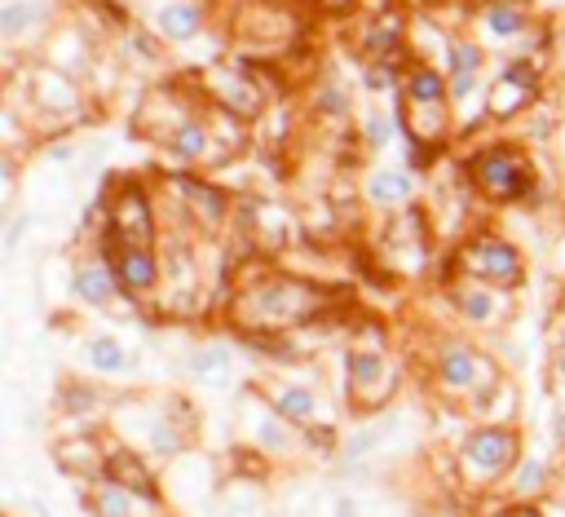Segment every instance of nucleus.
I'll list each match as a JSON object with an SVG mask.
<instances>
[{
	"instance_id": "obj_1",
	"label": "nucleus",
	"mask_w": 565,
	"mask_h": 517,
	"mask_svg": "<svg viewBox=\"0 0 565 517\" xmlns=\"http://www.w3.org/2000/svg\"><path fill=\"white\" fill-rule=\"evenodd\" d=\"M473 177H478V186H482L491 199H499V203L521 199V195L534 186L526 160H521L513 146H495V151L478 155V160H473Z\"/></svg>"
},
{
	"instance_id": "obj_14",
	"label": "nucleus",
	"mask_w": 565,
	"mask_h": 517,
	"mask_svg": "<svg viewBox=\"0 0 565 517\" xmlns=\"http://www.w3.org/2000/svg\"><path fill=\"white\" fill-rule=\"evenodd\" d=\"M345 367H350V385H354V389H372V385L385 376V359H380L376 350H350Z\"/></svg>"
},
{
	"instance_id": "obj_29",
	"label": "nucleus",
	"mask_w": 565,
	"mask_h": 517,
	"mask_svg": "<svg viewBox=\"0 0 565 517\" xmlns=\"http://www.w3.org/2000/svg\"><path fill=\"white\" fill-rule=\"evenodd\" d=\"M322 111H331V116H341L345 107H341V93H336V89H327L322 93Z\"/></svg>"
},
{
	"instance_id": "obj_20",
	"label": "nucleus",
	"mask_w": 565,
	"mask_h": 517,
	"mask_svg": "<svg viewBox=\"0 0 565 517\" xmlns=\"http://www.w3.org/2000/svg\"><path fill=\"white\" fill-rule=\"evenodd\" d=\"M97 513L102 517H133V504H129V486H120V482H106V486H97Z\"/></svg>"
},
{
	"instance_id": "obj_3",
	"label": "nucleus",
	"mask_w": 565,
	"mask_h": 517,
	"mask_svg": "<svg viewBox=\"0 0 565 517\" xmlns=\"http://www.w3.org/2000/svg\"><path fill=\"white\" fill-rule=\"evenodd\" d=\"M464 270L478 274L482 283H504V287H517L521 283V257L517 248H508L504 239H482L464 252Z\"/></svg>"
},
{
	"instance_id": "obj_30",
	"label": "nucleus",
	"mask_w": 565,
	"mask_h": 517,
	"mask_svg": "<svg viewBox=\"0 0 565 517\" xmlns=\"http://www.w3.org/2000/svg\"><path fill=\"white\" fill-rule=\"evenodd\" d=\"M62 402H67V407H75V411H84V407H93V393H67Z\"/></svg>"
},
{
	"instance_id": "obj_2",
	"label": "nucleus",
	"mask_w": 565,
	"mask_h": 517,
	"mask_svg": "<svg viewBox=\"0 0 565 517\" xmlns=\"http://www.w3.org/2000/svg\"><path fill=\"white\" fill-rule=\"evenodd\" d=\"M314 305H318V292L305 287V283H292V279H274L261 287V296L252 301V324L261 328H279V324H301L314 315Z\"/></svg>"
},
{
	"instance_id": "obj_18",
	"label": "nucleus",
	"mask_w": 565,
	"mask_h": 517,
	"mask_svg": "<svg viewBox=\"0 0 565 517\" xmlns=\"http://www.w3.org/2000/svg\"><path fill=\"white\" fill-rule=\"evenodd\" d=\"M456 305H460V315L469 324H491L495 319V296L486 287H460L456 292Z\"/></svg>"
},
{
	"instance_id": "obj_15",
	"label": "nucleus",
	"mask_w": 565,
	"mask_h": 517,
	"mask_svg": "<svg viewBox=\"0 0 565 517\" xmlns=\"http://www.w3.org/2000/svg\"><path fill=\"white\" fill-rule=\"evenodd\" d=\"M40 14H45V5H36V0H10V5L0 10V36H23Z\"/></svg>"
},
{
	"instance_id": "obj_13",
	"label": "nucleus",
	"mask_w": 565,
	"mask_h": 517,
	"mask_svg": "<svg viewBox=\"0 0 565 517\" xmlns=\"http://www.w3.org/2000/svg\"><path fill=\"white\" fill-rule=\"evenodd\" d=\"M199 27H203V14L195 5H168L160 14V32L173 40H190V36H199Z\"/></svg>"
},
{
	"instance_id": "obj_32",
	"label": "nucleus",
	"mask_w": 565,
	"mask_h": 517,
	"mask_svg": "<svg viewBox=\"0 0 565 517\" xmlns=\"http://www.w3.org/2000/svg\"><path fill=\"white\" fill-rule=\"evenodd\" d=\"M504 517H539V513H530V508H508Z\"/></svg>"
},
{
	"instance_id": "obj_12",
	"label": "nucleus",
	"mask_w": 565,
	"mask_h": 517,
	"mask_svg": "<svg viewBox=\"0 0 565 517\" xmlns=\"http://www.w3.org/2000/svg\"><path fill=\"white\" fill-rule=\"evenodd\" d=\"M168 151H173L181 164H195V160H203V155H208V129H203L199 120H186L181 129H173V138H168Z\"/></svg>"
},
{
	"instance_id": "obj_22",
	"label": "nucleus",
	"mask_w": 565,
	"mask_h": 517,
	"mask_svg": "<svg viewBox=\"0 0 565 517\" xmlns=\"http://www.w3.org/2000/svg\"><path fill=\"white\" fill-rule=\"evenodd\" d=\"M225 367H231V354H225V350H199L190 359V372H199V376H216Z\"/></svg>"
},
{
	"instance_id": "obj_21",
	"label": "nucleus",
	"mask_w": 565,
	"mask_h": 517,
	"mask_svg": "<svg viewBox=\"0 0 565 517\" xmlns=\"http://www.w3.org/2000/svg\"><path fill=\"white\" fill-rule=\"evenodd\" d=\"M411 190V181L402 177V173H380V177H372V195L380 199V203H389V199H402Z\"/></svg>"
},
{
	"instance_id": "obj_31",
	"label": "nucleus",
	"mask_w": 565,
	"mask_h": 517,
	"mask_svg": "<svg viewBox=\"0 0 565 517\" xmlns=\"http://www.w3.org/2000/svg\"><path fill=\"white\" fill-rule=\"evenodd\" d=\"M556 438H561V443H565V407H561V411H556Z\"/></svg>"
},
{
	"instance_id": "obj_25",
	"label": "nucleus",
	"mask_w": 565,
	"mask_h": 517,
	"mask_svg": "<svg viewBox=\"0 0 565 517\" xmlns=\"http://www.w3.org/2000/svg\"><path fill=\"white\" fill-rule=\"evenodd\" d=\"M517 486H521V491L543 486V465H539V460H526V465L517 469Z\"/></svg>"
},
{
	"instance_id": "obj_17",
	"label": "nucleus",
	"mask_w": 565,
	"mask_h": 517,
	"mask_svg": "<svg viewBox=\"0 0 565 517\" xmlns=\"http://www.w3.org/2000/svg\"><path fill=\"white\" fill-rule=\"evenodd\" d=\"M181 190H186L190 203H199V218L203 222H221L225 218V195L221 190H212L203 181H190V177H181Z\"/></svg>"
},
{
	"instance_id": "obj_5",
	"label": "nucleus",
	"mask_w": 565,
	"mask_h": 517,
	"mask_svg": "<svg viewBox=\"0 0 565 517\" xmlns=\"http://www.w3.org/2000/svg\"><path fill=\"white\" fill-rule=\"evenodd\" d=\"M116 274H120V283L129 287V292H146L151 283H155V257H151V248H142V244H125L120 248V257H116Z\"/></svg>"
},
{
	"instance_id": "obj_8",
	"label": "nucleus",
	"mask_w": 565,
	"mask_h": 517,
	"mask_svg": "<svg viewBox=\"0 0 565 517\" xmlns=\"http://www.w3.org/2000/svg\"><path fill=\"white\" fill-rule=\"evenodd\" d=\"M106 473H110V482H120V486H129V491L151 495V500H155V482H151V473L142 469V460H138V456L116 451V456L106 460Z\"/></svg>"
},
{
	"instance_id": "obj_7",
	"label": "nucleus",
	"mask_w": 565,
	"mask_h": 517,
	"mask_svg": "<svg viewBox=\"0 0 565 517\" xmlns=\"http://www.w3.org/2000/svg\"><path fill=\"white\" fill-rule=\"evenodd\" d=\"M116 231L125 235V244H142L146 248V239H151V213H146V199L138 190L125 195V203L116 209Z\"/></svg>"
},
{
	"instance_id": "obj_16",
	"label": "nucleus",
	"mask_w": 565,
	"mask_h": 517,
	"mask_svg": "<svg viewBox=\"0 0 565 517\" xmlns=\"http://www.w3.org/2000/svg\"><path fill=\"white\" fill-rule=\"evenodd\" d=\"M486 27H491L495 40H513V36H521L526 14H521L517 5H508V0H495V5L486 10Z\"/></svg>"
},
{
	"instance_id": "obj_24",
	"label": "nucleus",
	"mask_w": 565,
	"mask_h": 517,
	"mask_svg": "<svg viewBox=\"0 0 565 517\" xmlns=\"http://www.w3.org/2000/svg\"><path fill=\"white\" fill-rule=\"evenodd\" d=\"M155 451H164V456L181 451V434L173 430V421H160V425H155Z\"/></svg>"
},
{
	"instance_id": "obj_4",
	"label": "nucleus",
	"mask_w": 565,
	"mask_h": 517,
	"mask_svg": "<svg viewBox=\"0 0 565 517\" xmlns=\"http://www.w3.org/2000/svg\"><path fill=\"white\" fill-rule=\"evenodd\" d=\"M464 456H469V465H473L478 473L499 478V473L517 460V438H513L504 425H486V430H478V434L469 438Z\"/></svg>"
},
{
	"instance_id": "obj_33",
	"label": "nucleus",
	"mask_w": 565,
	"mask_h": 517,
	"mask_svg": "<svg viewBox=\"0 0 565 517\" xmlns=\"http://www.w3.org/2000/svg\"><path fill=\"white\" fill-rule=\"evenodd\" d=\"M556 376H561V380H565V350H561V354H556Z\"/></svg>"
},
{
	"instance_id": "obj_26",
	"label": "nucleus",
	"mask_w": 565,
	"mask_h": 517,
	"mask_svg": "<svg viewBox=\"0 0 565 517\" xmlns=\"http://www.w3.org/2000/svg\"><path fill=\"white\" fill-rule=\"evenodd\" d=\"M504 80H513L521 89H534V67L530 62H513V67H504Z\"/></svg>"
},
{
	"instance_id": "obj_6",
	"label": "nucleus",
	"mask_w": 565,
	"mask_h": 517,
	"mask_svg": "<svg viewBox=\"0 0 565 517\" xmlns=\"http://www.w3.org/2000/svg\"><path fill=\"white\" fill-rule=\"evenodd\" d=\"M116 283H120L116 270H106V266H84V270H75L71 292H75L80 301H89V305H110V301H116Z\"/></svg>"
},
{
	"instance_id": "obj_27",
	"label": "nucleus",
	"mask_w": 565,
	"mask_h": 517,
	"mask_svg": "<svg viewBox=\"0 0 565 517\" xmlns=\"http://www.w3.org/2000/svg\"><path fill=\"white\" fill-rule=\"evenodd\" d=\"M261 443H266L270 451H283V447H287V434L279 430V421H261Z\"/></svg>"
},
{
	"instance_id": "obj_10",
	"label": "nucleus",
	"mask_w": 565,
	"mask_h": 517,
	"mask_svg": "<svg viewBox=\"0 0 565 517\" xmlns=\"http://www.w3.org/2000/svg\"><path fill=\"white\" fill-rule=\"evenodd\" d=\"M407 97L415 102H424V107H442L446 102V80L437 75V71H428V67H415V71H407Z\"/></svg>"
},
{
	"instance_id": "obj_11",
	"label": "nucleus",
	"mask_w": 565,
	"mask_h": 517,
	"mask_svg": "<svg viewBox=\"0 0 565 517\" xmlns=\"http://www.w3.org/2000/svg\"><path fill=\"white\" fill-rule=\"evenodd\" d=\"M274 411H279V416L283 421H309L314 416V411H318V398L305 389V385H283L279 393H274Z\"/></svg>"
},
{
	"instance_id": "obj_28",
	"label": "nucleus",
	"mask_w": 565,
	"mask_h": 517,
	"mask_svg": "<svg viewBox=\"0 0 565 517\" xmlns=\"http://www.w3.org/2000/svg\"><path fill=\"white\" fill-rule=\"evenodd\" d=\"M478 89V71H456V80H450V93L456 97H469Z\"/></svg>"
},
{
	"instance_id": "obj_23",
	"label": "nucleus",
	"mask_w": 565,
	"mask_h": 517,
	"mask_svg": "<svg viewBox=\"0 0 565 517\" xmlns=\"http://www.w3.org/2000/svg\"><path fill=\"white\" fill-rule=\"evenodd\" d=\"M450 62H456V71H478L482 67V49L469 45V40H456V45H450Z\"/></svg>"
},
{
	"instance_id": "obj_19",
	"label": "nucleus",
	"mask_w": 565,
	"mask_h": 517,
	"mask_svg": "<svg viewBox=\"0 0 565 517\" xmlns=\"http://www.w3.org/2000/svg\"><path fill=\"white\" fill-rule=\"evenodd\" d=\"M89 363L97 372H125V367H133V359L120 350V341H110V337H93L89 341Z\"/></svg>"
},
{
	"instance_id": "obj_9",
	"label": "nucleus",
	"mask_w": 565,
	"mask_h": 517,
	"mask_svg": "<svg viewBox=\"0 0 565 517\" xmlns=\"http://www.w3.org/2000/svg\"><path fill=\"white\" fill-rule=\"evenodd\" d=\"M442 380H446L450 389H469V385L478 380V354L464 350V345H450V350L442 354Z\"/></svg>"
}]
</instances>
